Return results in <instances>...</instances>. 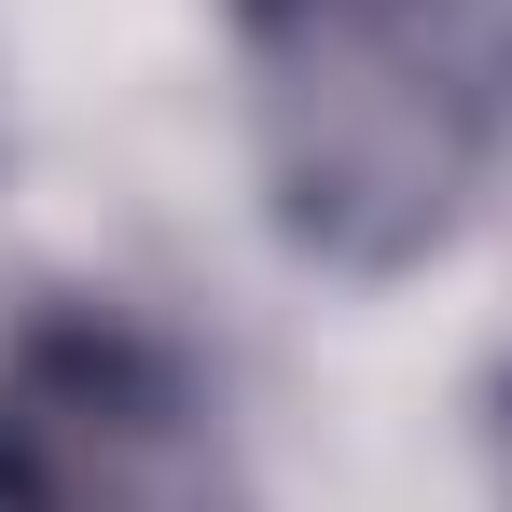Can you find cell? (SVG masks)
I'll return each mask as SVG.
<instances>
[{"instance_id": "obj_3", "label": "cell", "mask_w": 512, "mask_h": 512, "mask_svg": "<svg viewBox=\"0 0 512 512\" xmlns=\"http://www.w3.org/2000/svg\"><path fill=\"white\" fill-rule=\"evenodd\" d=\"M499 499H512V388H499Z\"/></svg>"}, {"instance_id": "obj_2", "label": "cell", "mask_w": 512, "mask_h": 512, "mask_svg": "<svg viewBox=\"0 0 512 512\" xmlns=\"http://www.w3.org/2000/svg\"><path fill=\"white\" fill-rule=\"evenodd\" d=\"M0 512H236L208 374L125 305H42L0 333Z\"/></svg>"}, {"instance_id": "obj_1", "label": "cell", "mask_w": 512, "mask_h": 512, "mask_svg": "<svg viewBox=\"0 0 512 512\" xmlns=\"http://www.w3.org/2000/svg\"><path fill=\"white\" fill-rule=\"evenodd\" d=\"M277 236L333 277L429 263L512 167V0H236Z\"/></svg>"}]
</instances>
